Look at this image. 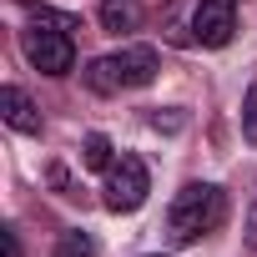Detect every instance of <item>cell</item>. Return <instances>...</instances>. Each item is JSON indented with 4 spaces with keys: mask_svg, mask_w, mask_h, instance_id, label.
I'll return each instance as SVG.
<instances>
[{
    "mask_svg": "<svg viewBox=\"0 0 257 257\" xmlns=\"http://www.w3.org/2000/svg\"><path fill=\"white\" fill-rule=\"evenodd\" d=\"M222 217H227L222 187H212V182H187V187L172 197V207H167V237H172L177 247H192V242H202L207 232H217Z\"/></svg>",
    "mask_w": 257,
    "mask_h": 257,
    "instance_id": "1",
    "label": "cell"
},
{
    "mask_svg": "<svg viewBox=\"0 0 257 257\" xmlns=\"http://www.w3.org/2000/svg\"><path fill=\"white\" fill-rule=\"evenodd\" d=\"M71 31H76V21H66V16H51V11L31 16V26L21 31L26 61L41 76H71L76 71V41H71Z\"/></svg>",
    "mask_w": 257,
    "mask_h": 257,
    "instance_id": "2",
    "label": "cell"
},
{
    "mask_svg": "<svg viewBox=\"0 0 257 257\" xmlns=\"http://www.w3.org/2000/svg\"><path fill=\"white\" fill-rule=\"evenodd\" d=\"M157 71H162V56H157L152 46H121V51L96 56V61L86 66V86H91L96 96H121V91L147 86Z\"/></svg>",
    "mask_w": 257,
    "mask_h": 257,
    "instance_id": "3",
    "label": "cell"
},
{
    "mask_svg": "<svg viewBox=\"0 0 257 257\" xmlns=\"http://www.w3.org/2000/svg\"><path fill=\"white\" fill-rule=\"evenodd\" d=\"M147 192H152V177H147V162L142 157H121V162H111V172H106V212H137L142 202H147Z\"/></svg>",
    "mask_w": 257,
    "mask_h": 257,
    "instance_id": "4",
    "label": "cell"
},
{
    "mask_svg": "<svg viewBox=\"0 0 257 257\" xmlns=\"http://www.w3.org/2000/svg\"><path fill=\"white\" fill-rule=\"evenodd\" d=\"M237 31V0H197V16H192V36L202 46H227Z\"/></svg>",
    "mask_w": 257,
    "mask_h": 257,
    "instance_id": "5",
    "label": "cell"
},
{
    "mask_svg": "<svg viewBox=\"0 0 257 257\" xmlns=\"http://www.w3.org/2000/svg\"><path fill=\"white\" fill-rule=\"evenodd\" d=\"M0 116H6L11 132H26V137L41 132V106H36L21 86H0Z\"/></svg>",
    "mask_w": 257,
    "mask_h": 257,
    "instance_id": "6",
    "label": "cell"
},
{
    "mask_svg": "<svg viewBox=\"0 0 257 257\" xmlns=\"http://www.w3.org/2000/svg\"><path fill=\"white\" fill-rule=\"evenodd\" d=\"M101 31H137L142 26V6H137V0H101Z\"/></svg>",
    "mask_w": 257,
    "mask_h": 257,
    "instance_id": "7",
    "label": "cell"
},
{
    "mask_svg": "<svg viewBox=\"0 0 257 257\" xmlns=\"http://www.w3.org/2000/svg\"><path fill=\"white\" fill-rule=\"evenodd\" d=\"M51 257H101V247H96V237H91V232L71 227V232H61V237H56V252H51Z\"/></svg>",
    "mask_w": 257,
    "mask_h": 257,
    "instance_id": "8",
    "label": "cell"
},
{
    "mask_svg": "<svg viewBox=\"0 0 257 257\" xmlns=\"http://www.w3.org/2000/svg\"><path fill=\"white\" fill-rule=\"evenodd\" d=\"M81 162H86L91 172H111V142H106L101 132H91V137L81 142Z\"/></svg>",
    "mask_w": 257,
    "mask_h": 257,
    "instance_id": "9",
    "label": "cell"
},
{
    "mask_svg": "<svg viewBox=\"0 0 257 257\" xmlns=\"http://www.w3.org/2000/svg\"><path fill=\"white\" fill-rule=\"evenodd\" d=\"M242 137L257 147V86H247V96H242Z\"/></svg>",
    "mask_w": 257,
    "mask_h": 257,
    "instance_id": "10",
    "label": "cell"
},
{
    "mask_svg": "<svg viewBox=\"0 0 257 257\" xmlns=\"http://www.w3.org/2000/svg\"><path fill=\"white\" fill-rule=\"evenodd\" d=\"M147 121L157 126V132H182V116H162V111H152Z\"/></svg>",
    "mask_w": 257,
    "mask_h": 257,
    "instance_id": "11",
    "label": "cell"
},
{
    "mask_svg": "<svg viewBox=\"0 0 257 257\" xmlns=\"http://www.w3.org/2000/svg\"><path fill=\"white\" fill-rule=\"evenodd\" d=\"M247 247H257V192H252V207H247Z\"/></svg>",
    "mask_w": 257,
    "mask_h": 257,
    "instance_id": "12",
    "label": "cell"
},
{
    "mask_svg": "<svg viewBox=\"0 0 257 257\" xmlns=\"http://www.w3.org/2000/svg\"><path fill=\"white\" fill-rule=\"evenodd\" d=\"M6 257H26V252H21V237H16V232H6Z\"/></svg>",
    "mask_w": 257,
    "mask_h": 257,
    "instance_id": "13",
    "label": "cell"
},
{
    "mask_svg": "<svg viewBox=\"0 0 257 257\" xmlns=\"http://www.w3.org/2000/svg\"><path fill=\"white\" fill-rule=\"evenodd\" d=\"M152 257H162V252H152Z\"/></svg>",
    "mask_w": 257,
    "mask_h": 257,
    "instance_id": "14",
    "label": "cell"
}]
</instances>
